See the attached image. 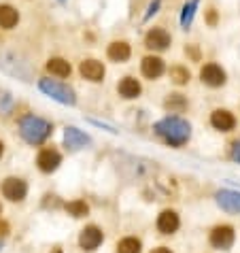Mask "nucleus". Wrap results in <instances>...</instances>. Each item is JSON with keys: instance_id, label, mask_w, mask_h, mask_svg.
<instances>
[{"instance_id": "obj_35", "label": "nucleus", "mask_w": 240, "mask_h": 253, "mask_svg": "<svg viewBox=\"0 0 240 253\" xmlns=\"http://www.w3.org/2000/svg\"><path fill=\"white\" fill-rule=\"evenodd\" d=\"M58 2H62V4H64V2H66V0H58Z\"/></svg>"}, {"instance_id": "obj_31", "label": "nucleus", "mask_w": 240, "mask_h": 253, "mask_svg": "<svg viewBox=\"0 0 240 253\" xmlns=\"http://www.w3.org/2000/svg\"><path fill=\"white\" fill-rule=\"evenodd\" d=\"M9 104H11V96L9 94H2V100H0V111H6Z\"/></svg>"}, {"instance_id": "obj_5", "label": "nucleus", "mask_w": 240, "mask_h": 253, "mask_svg": "<svg viewBox=\"0 0 240 253\" xmlns=\"http://www.w3.org/2000/svg\"><path fill=\"white\" fill-rule=\"evenodd\" d=\"M234 241H236V232H234V228H232V226H228V223L215 226L213 230H210V234H208V243L213 245L215 249H219V251L232 249Z\"/></svg>"}, {"instance_id": "obj_24", "label": "nucleus", "mask_w": 240, "mask_h": 253, "mask_svg": "<svg viewBox=\"0 0 240 253\" xmlns=\"http://www.w3.org/2000/svg\"><path fill=\"white\" fill-rule=\"evenodd\" d=\"M143 251V243L136 236H125L117 243V253H140Z\"/></svg>"}, {"instance_id": "obj_23", "label": "nucleus", "mask_w": 240, "mask_h": 253, "mask_svg": "<svg viewBox=\"0 0 240 253\" xmlns=\"http://www.w3.org/2000/svg\"><path fill=\"white\" fill-rule=\"evenodd\" d=\"M168 77H170V81L174 83V85H187L189 81H192V73L185 68V66H170V70H168Z\"/></svg>"}, {"instance_id": "obj_1", "label": "nucleus", "mask_w": 240, "mask_h": 253, "mask_svg": "<svg viewBox=\"0 0 240 253\" xmlns=\"http://www.w3.org/2000/svg\"><path fill=\"white\" fill-rule=\"evenodd\" d=\"M153 132L158 134L166 145L170 147H183L189 143L192 138V124L187 119H183L181 115H166L160 122L153 124Z\"/></svg>"}, {"instance_id": "obj_10", "label": "nucleus", "mask_w": 240, "mask_h": 253, "mask_svg": "<svg viewBox=\"0 0 240 253\" xmlns=\"http://www.w3.org/2000/svg\"><path fill=\"white\" fill-rule=\"evenodd\" d=\"M79 75L85 81H89V83H100V81H104L107 68H104V64H102L100 60L87 58V60H83L81 64H79Z\"/></svg>"}, {"instance_id": "obj_28", "label": "nucleus", "mask_w": 240, "mask_h": 253, "mask_svg": "<svg viewBox=\"0 0 240 253\" xmlns=\"http://www.w3.org/2000/svg\"><path fill=\"white\" fill-rule=\"evenodd\" d=\"M89 124H94V126H98V128H102V130H109L111 134H117V130L113 128V126H109V124H102V122H98V119H89Z\"/></svg>"}, {"instance_id": "obj_4", "label": "nucleus", "mask_w": 240, "mask_h": 253, "mask_svg": "<svg viewBox=\"0 0 240 253\" xmlns=\"http://www.w3.org/2000/svg\"><path fill=\"white\" fill-rule=\"evenodd\" d=\"M0 70L19 81H32V66L26 58L15 51H0Z\"/></svg>"}, {"instance_id": "obj_13", "label": "nucleus", "mask_w": 240, "mask_h": 253, "mask_svg": "<svg viewBox=\"0 0 240 253\" xmlns=\"http://www.w3.org/2000/svg\"><path fill=\"white\" fill-rule=\"evenodd\" d=\"M87 145H91L89 134H85V132L79 128H75V126H66L64 128V147L68 151H79Z\"/></svg>"}, {"instance_id": "obj_36", "label": "nucleus", "mask_w": 240, "mask_h": 253, "mask_svg": "<svg viewBox=\"0 0 240 253\" xmlns=\"http://www.w3.org/2000/svg\"><path fill=\"white\" fill-rule=\"evenodd\" d=\"M0 215H2V205H0Z\"/></svg>"}, {"instance_id": "obj_14", "label": "nucleus", "mask_w": 240, "mask_h": 253, "mask_svg": "<svg viewBox=\"0 0 240 253\" xmlns=\"http://www.w3.org/2000/svg\"><path fill=\"white\" fill-rule=\"evenodd\" d=\"M104 243V232L98 226H85L79 234V247L83 251H96Z\"/></svg>"}, {"instance_id": "obj_8", "label": "nucleus", "mask_w": 240, "mask_h": 253, "mask_svg": "<svg viewBox=\"0 0 240 253\" xmlns=\"http://www.w3.org/2000/svg\"><path fill=\"white\" fill-rule=\"evenodd\" d=\"M200 81L208 87H223L225 81H228V73L215 62H208L200 68Z\"/></svg>"}, {"instance_id": "obj_2", "label": "nucleus", "mask_w": 240, "mask_h": 253, "mask_svg": "<svg viewBox=\"0 0 240 253\" xmlns=\"http://www.w3.org/2000/svg\"><path fill=\"white\" fill-rule=\"evenodd\" d=\"M17 128H19V136H22L26 143L32 145V147L43 145L45 140L53 134V124L49 122V119L39 117L34 113L24 115L22 119H19Z\"/></svg>"}, {"instance_id": "obj_33", "label": "nucleus", "mask_w": 240, "mask_h": 253, "mask_svg": "<svg viewBox=\"0 0 240 253\" xmlns=\"http://www.w3.org/2000/svg\"><path fill=\"white\" fill-rule=\"evenodd\" d=\"M151 253H172V251L168 249V247H158V249H153Z\"/></svg>"}, {"instance_id": "obj_17", "label": "nucleus", "mask_w": 240, "mask_h": 253, "mask_svg": "<svg viewBox=\"0 0 240 253\" xmlns=\"http://www.w3.org/2000/svg\"><path fill=\"white\" fill-rule=\"evenodd\" d=\"M155 226H158L161 234H174V232L181 228V219H179V215H176V211L166 209L158 215V223H155Z\"/></svg>"}, {"instance_id": "obj_20", "label": "nucleus", "mask_w": 240, "mask_h": 253, "mask_svg": "<svg viewBox=\"0 0 240 253\" xmlns=\"http://www.w3.org/2000/svg\"><path fill=\"white\" fill-rule=\"evenodd\" d=\"M19 24V11L9 2L0 4V28L2 30H13Z\"/></svg>"}, {"instance_id": "obj_19", "label": "nucleus", "mask_w": 240, "mask_h": 253, "mask_svg": "<svg viewBox=\"0 0 240 253\" xmlns=\"http://www.w3.org/2000/svg\"><path fill=\"white\" fill-rule=\"evenodd\" d=\"M45 68H47L49 75L58 77V79H68L70 73H73V66H70V62L64 60V58H49Z\"/></svg>"}, {"instance_id": "obj_32", "label": "nucleus", "mask_w": 240, "mask_h": 253, "mask_svg": "<svg viewBox=\"0 0 240 253\" xmlns=\"http://www.w3.org/2000/svg\"><path fill=\"white\" fill-rule=\"evenodd\" d=\"M6 234H9V223L0 221V236H6Z\"/></svg>"}, {"instance_id": "obj_21", "label": "nucleus", "mask_w": 240, "mask_h": 253, "mask_svg": "<svg viewBox=\"0 0 240 253\" xmlns=\"http://www.w3.org/2000/svg\"><path fill=\"white\" fill-rule=\"evenodd\" d=\"M200 9V0H185V4L181 6V15H179V24L183 30H189L196 19V13Z\"/></svg>"}, {"instance_id": "obj_7", "label": "nucleus", "mask_w": 240, "mask_h": 253, "mask_svg": "<svg viewBox=\"0 0 240 253\" xmlns=\"http://www.w3.org/2000/svg\"><path fill=\"white\" fill-rule=\"evenodd\" d=\"M170 45H172L170 32L160 26H153L151 30L145 34V47L149 49V51H166Z\"/></svg>"}, {"instance_id": "obj_30", "label": "nucleus", "mask_w": 240, "mask_h": 253, "mask_svg": "<svg viewBox=\"0 0 240 253\" xmlns=\"http://www.w3.org/2000/svg\"><path fill=\"white\" fill-rule=\"evenodd\" d=\"M206 24L208 26H215L217 24V11L215 9H208V13H206Z\"/></svg>"}, {"instance_id": "obj_11", "label": "nucleus", "mask_w": 240, "mask_h": 253, "mask_svg": "<svg viewBox=\"0 0 240 253\" xmlns=\"http://www.w3.org/2000/svg\"><path fill=\"white\" fill-rule=\"evenodd\" d=\"M140 73H143L145 79H149V81H155V79H160L161 75L166 73V62L160 58V55H145L143 60H140Z\"/></svg>"}, {"instance_id": "obj_25", "label": "nucleus", "mask_w": 240, "mask_h": 253, "mask_svg": "<svg viewBox=\"0 0 240 253\" xmlns=\"http://www.w3.org/2000/svg\"><path fill=\"white\" fill-rule=\"evenodd\" d=\"M66 213L79 219V217H87L89 207H87L85 200H73V202H68V205H66Z\"/></svg>"}, {"instance_id": "obj_34", "label": "nucleus", "mask_w": 240, "mask_h": 253, "mask_svg": "<svg viewBox=\"0 0 240 253\" xmlns=\"http://www.w3.org/2000/svg\"><path fill=\"white\" fill-rule=\"evenodd\" d=\"M2 156H4V143L0 140V158H2Z\"/></svg>"}, {"instance_id": "obj_16", "label": "nucleus", "mask_w": 240, "mask_h": 253, "mask_svg": "<svg viewBox=\"0 0 240 253\" xmlns=\"http://www.w3.org/2000/svg\"><path fill=\"white\" fill-rule=\"evenodd\" d=\"M117 94L121 98H125V100H134V98H138L143 94V85H140V81L136 77L125 75L123 79L117 83Z\"/></svg>"}, {"instance_id": "obj_3", "label": "nucleus", "mask_w": 240, "mask_h": 253, "mask_svg": "<svg viewBox=\"0 0 240 253\" xmlns=\"http://www.w3.org/2000/svg\"><path fill=\"white\" fill-rule=\"evenodd\" d=\"M39 89L47 98H51V100L60 102V104H66V107H75L77 104V92L68 85V83L60 81V79L43 77V79H39Z\"/></svg>"}, {"instance_id": "obj_15", "label": "nucleus", "mask_w": 240, "mask_h": 253, "mask_svg": "<svg viewBox=\"0 0 240 253\" xmlns=\"http://www.w3.org/2000/svg\"><path fill=\"white\" fill-rule=\"evenodd\" d=\"M210 126L217 132H232L236 128V117L228 109H215L210 113Z\"/></svg>"}, {"instance_id": "obj_37", "label": "nucleus", "mask_w": 240, "mask_h": 253, "mask_svg": "<svg viewBox=\"0 0 240 253\" xmlns=\"http://www.w3.org/2000/svg\"><path fill=\"white\" fill-rule=\"evenodd\" d=\"M0 251H2V245H0Z\"/></svg>"}, {"instance_id": "obj_27", "label": "nucleus", "mask_w": 240, "mask_h": 253, "mask_svg": "<svg viewBox=\"0 0 240 253\" xmlns=\"http://www.w3.org/2000/svg\"><path fill=\"white\" fill-rule=\"evenodd\" d=\"M185 53H187L194 62L200 60V51H198V47H196V45H187V47H185Z\"/></svg>"}, {"instance_id": "obj_22", "label": "nucleus", "mask_w": 240, "mask_h": 253, "mask_svg": "<svg viewBox=\"0 0 240 253\" xmlns=\"http://www.w3.org/2000/svg\"><path fill=\"white\" fill-rule=\"evenodd\" d=\"M187 98L183 96V94H179V92H174V94H168L166 96V100H164V109L168 111V113H172V115H176V113H183V111L187 109Z\"/></svg>"}, {"instance_id": "obj_26", "label": "nucleus", "mask_w": 240, "mask_h": 253, "mask_svg": "<svg viewBox=\"0 0 240 253\" xmlns=\"http://www.w3.org/2000/svg\"><path fill=\"white\" fill-rule=\"evenodd\" d=\"M161 9V0H151L149 4H147V11H145V15H143V24H147L153 15H158Z\"/></svg>"}, {"instance_id": "obj_12", "label": "nucleus", "mask_w": 240, "mask_h": 253, "mask_svg": "<svg viewBox=\"0 0 240 253\" xmlns=\"http://www.w3.org/2000/svg\"><path fill=\"white\" fill-rule=\"evenodd\" d=\"M215 200H217V207L225 211V213H232V215L240 213V192L238 189H219L215 194Z\"/></svg>"}, {"instance_id": "obj_29", "label": "nucleus", "mask_w": 240, "mask_h": 253, "mask_svg": "<svg viewBox=\"0 0 240 253\" xmlns=\"http://www.w3.org/2000/svg\"><path fill=\"white\" fill-rule=\"evenodd\" d=\"M232 160L238 162V164H240V138L236 140L234 145H232Z\"/></svg>"}, {"instance_id": "obj_18", "label": "nucleus", "mask_w": 240, "mask_h": 253, "mask_svg": "<svg viewBox=\"0 0 240 253\" xmlns=\"http://www.w3.org/2000/svg\"><path fill=\"white\" fill-rule=\"evenodd\" d=\"M130 55H132V47H130V43H125V41H113L107 47V58L111 62H115V64L128 62Z\"/></svg>"}, {"instance_id": "obj_6", "label": "nucleus", "mask_w": 240, "mask_h": 253, "mask_svg": "<svg viewBox=\"0 0 240 253\" xmlns=\"http://www.w3.org/2000/svg\"><path fill=\"white\" fill-rule=\"evenodd\" d=\"M0 192L9 202H24L28 196V183L22 177H6L0 185Z\"/></svg>"}, {"instance_id": "obj_9", "label": "nucleus", "mask_w": 240, "mask_h": 253, "mask_svg": "<svg viewBox=\"0 0 240 253\" xmlns=\"http://www.w3.org/2000/svg\"><path fill=\"white\" fill-rule=\"evenodd\" d=\"M60 164H62V153H60L58 149H53V147H45V149L39 151V156H37V166H39L40 172L51 174V172L58 170Z\"/></svg>"}]
</instances>
